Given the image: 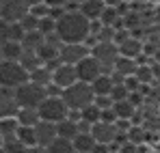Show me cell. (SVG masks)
I'll return each instance as SVG.
<instances>
[{"instance_id":"e0dca14e","label":"cell","mask_w":160,"mask_h":153,"mask_svg":"<svg viewBox=\"0 0 160 153\" xmlns=\"http://www.w3.org/2000/svg\"><path fill=\"white\" fill-rule=\"evenodd\" d=\"M56 134H58V138H67V140H74L76 136L80 134L78 129V121L76 119H65V121H61V123H56Z\"/></svg>"},{"instance_id":"7402d4cb","label":"cell","mask_w":160,"mask_h":153,"mask_svg":"<svg viewBox=\"0 0 160 153\" xmlns=\"http://www.w3.org/2000/svg\"><path fill=\"white\" fill-rule=\"evenodd\" d=\"M28 80L35 82V84H39V86H48V84L52 82V71H50L46 65H39L37 69L28 71Z\"/></svg>"},{"instance_id":"7dc6e473","label":"cell","mask_w":160,"mask_h":153,"mask_svg":"<svg viewBox=\"0 0 160 153\" xmlns=\"http://www.w3.org/2000/svg\"><path fill=\"white\" fill-rule=\"evenodd\" d=\"M104 2H106V0H104Z\"/></svg>"},{"instance_id":"bcb514c9","label":"cell","mask_w":160,"mask_h":153,"mask_svg":"<svg viewBox=\"0 0 160 153\" xmlns=\"http://www.w3.org/2000/svg\"><path fill=\"white\" fill-rule=\"evenodd\" d=\"M76 153H80V151H76Z\"/></svg>"},{"instance_id":"5bb4252c","label":"cell","mask_w":160,"mask_h":153,"mask_svg":"<svg viewBox=\"0 0 160 153\" xmlns=\"http://www.w3.org/2000/svg\"><path fill=\"white\" fill-rule=\"evenodd\" d=\"M117 48H119V56L134 58V60H138V58L143 56V52H145V45H143V41H141V39H136V37H132V35H130L126 41L117 43Z\"/></svg>"},{"instance_id":"b9f144b4","label":"cell","mask_w":160,"mask_h":153,"mask_svg":"<svg viewBox=\"0 0 160 153\" xmlns=\"http://www.w3.org/2000/svg\"><path fill=\"white\" fill-rule=\"evenodd\" d=\"M0 153H7V151H4V147H0Z\"/></svg>"},{"instance_id":"e575fe53","label":"cell","mask_w":160,"mask_h":153,"mask_svg":"<svg viewBox=\"0 0 160 153\" xmlns=\"http://www.w3.org/2000/svg\"><path fill=\"white\" fill-rule=\"evenodd\" d=\"M93 103H95L100 110H108V108H112V99H110L108 95H104V97H95Z\"/></svg>"},{"instance_id":"4fadbf2b","label":"cell","mask_w":160,"mask_h":153,"mask_svg":"<svg viewBox=\"0 0 160 153\" xmlns=\"http://www.w3.org/2000/svg\"><path fill=\"white\" fill-rule=\"evenodd\" d=\"M20 110V103L15 99V93L9 88H0V119H11Z\"/></svg>"},{"instance_id":"d4e9b609","label":"cell","mask_w":160,"mask_h":153,"mask_svg":"<svg viewBox=\"0 0 160 153\" xmlns=\"http://www.w3.org/2000/svg\"><path fill=\"white\" fill-rule=\"evenodd\" d=\"M18 127H20V125H18L15 117H11V119H0V138H2V140L15 138Z\"/></svg>"},{"instance_id":"8fae6325","label":"cell","mask_w":160,"mask_h":153,"mask_svg":"<svg viewBox=\"0 0 160 153\" xmlns=\"http://www.w3.org/2000/svg\"><path fill=\"white\" fill-rule=\"evenodd\" d=\"M32 129H35V140L39 147H50V142L54 138H58L56 123H50V121H37L32 125Z\"/></svg>"},{"instance_id":"2e32d148","label":"cell","mask_w":160,"mask_h":153,"mask_svg":"<svg viewBox=\"0 0 160 153\" xmlns=\"http://www.w3.org/2000/svg\"><path fill=\"white\" fill-rule=\"evenodd\" d=\"M112 86H115V80H112L110 74H102L100 78H95V80L91 82V88H93V95H95V97H104V95L110 97Z\"/></svg>"},{"instance_id":"836d02e7","label":"cell","mask_w":160,"mask_h":153,"mask_svg":"<svg viewBox=\"0 0 160 153\" xmlns=\"http://www.w3.org/2000/svg\"><path fill=\"white\" fill-rule=\"evenodd\" d=\"M28 13H32L35 17H50V7L46 4V2H39V4H35V7H30L28 9Z\"/></svg>"},{"instance_id":"ac0fdd59","label":"cell","mask_w":160,"mask_h":153,"mask_svg":"<svg viewBox=\"0 0 160 153\" xmlns=\"http://www.w3.org/2000/svg\"><path fill=\"white\" fill-rule=\"evenodd\" d=\"M22 43L20 41H4L2 45H0V56H2V60H20V56H22Z\"/></svg>"},{"instance_id":"7bdbcfd3","label":"cell","mask_w":160,"mask_h":153,"mask_svg":"<svg viewBox=\"0 0 160 153\" xmlns=\"http://www.w3.org/2000/svg\"><path fill=\"white\" fill-rule=\"evenodd\" d=\"M110 153H119V151H110Z\"/></svg>"},{"instance_id":"1f68e13d","label":"cell","mask_w":160,"mask_h":153,"mask_svg":"<svg viewBox=\"0 0 160 153\" xmlns=\"http://www.w3.org/2000/svg\"><path fill=\"white\" fill-rule=\"evenodd\" d=\"M20 26L24 28V32H30V30H37L39 28V17H35L32 13H26L22 20H20Z\"/></svg>"},{"instance_id":"ee69618b","label":"cell","mask_w":160,"mask_h":153,"mask_svg":"<svg viewBox=\"0 0 160 153\" xmlns=\"http://www.w3.org/2000/svg\"><path fill=\"white\" fill-rule=\"evenodd\" d=\"M2 2H4V0H0V4H2Z\"/></svg>"},{"instance_id":"603a6c76","label":"cell","mask_w":160,"mask_h":153,"mask_svg":"<svg viewBox=\"0 0 160 153\" xmlns=\"http://www.w3.org/2000/svg\"><path fill=\"white\" fill-rule=\"evenodd\" d=\"M22 48L24 50H30V52H37V48L43 43V35L39 32V30H30V32H24V37H22Z\"/></svg>"},{"instance_id":"d590c367","label":"cell","mask_w":160,"mask_h":153,"mask_svg":"<svg viewBox=\"0 0 160 153\" xmlns=\"http://www.w3.org/2000/svg\"><path fill=\"white\" fill-rule=\"evenodd\" d=\"M112 149L108 147V145H100V142H95V147H93V151L91 153H110Z\"/></svg>"},{"instance_id":"9c48e42d","label":"cell","mask_w":160,"mask_h":153,"mask_svg":"<svg viewBox=\"0 0 160 153\" xmlns=\"http://www.w3.org/2000/svg\"><path fill=\"white\" fill-rule=\"evenodd\" d=\"M28 13V4L26 0H4L0 4V17L9 24L13 22H20L24 15Z\"/></svg>"},{"instance_id":"7a4b0ae2","label":"cell","mask_w":160,"mask_h":153,"mask_svg":"<svg viewBox=\"0 0 160 153\" xmlns=\"http://www.w3.org/2000/svg\"><path fill=\"white\" fill-rule=\"evenodd\" d=\"M61 99H63L65 106L69 108V112H80L82 108H87L89 103H93L95 95H93L91 84L76 80L72 86H67V88L61 91Z\"/></svg>"},{"instance_id":"f546056e","label":"cell","mask_w":160,"mask_h":153,"mask_svg":"<svg viewBox=\"0 0 160 153\" xmlns=\"http://www.w3.org/2000/svg\"><path fill=\"white\" fill-rule=\"evenodd\" d=\"M128 97H130L128 86H126L123 82H115V86H112V91H110V99H112V102H121V99H128Z\"/></svg>"},{"instance_id":"60d3db41","label":"cell","mask_w":160,"mask_h":153,"mask_svg":"<svg viewBox=\"0 0 160 153\" xmlns=\"http://www.w3.org/2000/svg\"><path fill=\"white\" fill-rule=\"evenodd\" d=\"M74 2H78V4H82V2H84V0H74Z\"/></svg>"},{"instance_id":"ba28073f","label":"cell","mask_w":160,"mask_h":153,"mask_svg":"<svg viewBox=\"0 0 160 153\" xmlns=\"http://www.w3.org/2000/svg\"><path fill=\"white\" fill-rule=\"evenodd\" d=\"M76 67V76H78L80 82H87V84H91L95 78H100L104 74V69H102V65L89 54L87 58H82L78 65H74Z\"/></svg>"},{"instance_id":"6da1fadb","label":"cell","mask_w":160,"mask_h":153,"mask_svg":"<svg viewBox=\"0 0 160 153\" xmlns=\"http://www.w3.org/2000/svg\"><path fill=\"white\" fill-rule=\"evenodd\" d=\"M56 35L63 43H84L91 35V22L80 11H65L56 20Z\"/></svg>"},{"instance_id":"d6a6232c","label":"cell","mask_w":160,"mask_h":153,"mask_svg":"<svg viewBox=\"0 0 160 153\" xmlns=\"http://www.w3.org/2000/svg\"><path fill=\"white\" fill-rule=\"evenodd\" d=\"M41 35H50V32H56V20L52 17H41L39 20V28H37Z\"/></svg>"},{"instance_id":"4316f807","label":"cell","mask_w":160,"mask_h":153,"mask_svg":"<svg viewBox=\"0 0 160 153\" xmlns=\"http://www.w3.org/2000/svg\"><path fill=\"white\" fill-rule=\"evenodd\" d=\"M48 151L50 153H76V149H74L72 140H67V138H54L52 142H50V147H48Z\"/></svg>"},{"instance_id":"9a60e30c","label":"cell","mask_w":160,"mask_h":153,"mask_svg":"<svg viewBox=\"0 0 160 153\" xmlns=\"http://www.w3.org/2000/svg\"><path fill=\"white\" fill-rule=\"evenodd\" d=\"M104 7H106V2H104V0H84V2L78 7V11L87 17V20H89V22H95V20H100V15H102Z\"/></svg>"},{"instance_id":"44dd1931","label":"cell","mask_w":160,"mask_h":153,"mask_svg":"<svg viewBox=\"0 0 160 153\" xmlns=\"http://www.w3.org/2000/svg\"><path fill=\"white\" fill-rule=\"evenodd\" d=\"M112 112L117 119H123V121H130L136 112V106L130 103L128 99H121V102H112Z\"/></svg>"},{"instance_id":"ab89813d","label":"cell","mask_w":160,"mask_h":153,"mask_svg":"<svg viewBox=\"0 0 160 153\" xmlns=\"http://www.w3.org/2000/svg\"><path fill=\"white\" fill-rule=\"evenodd\" d=\"M0 147H4V140H2V138H0Z\"/></svg>"},{"instance_id":"277c9868","label":"cell","mask_w":160,"mask_h":153,"mask_svg":"<svg viewBox=\"0 0 160 153\" xmlns=\"http://www.w3.org/2000/svg\"><path fill=\"white\" fill-rule=\"evenodd\" d=\"M37 112H39L41 121H50V123H61V121H65L69 117V108L61 99V95H54V97L48 95L43 102L39 103Z\"/></svg>"},{"instance_id":"484cf974","label":"cell","mask_w":160,"mask_h":153,"mask_svg":"<svg viewBox=\"0 0 160 153\" xmlns=\"http://www.w3.org/2000/svg\"><path fill=\"white\" fill-rule=\"evenodd\" d=\"M26 71H32V69H37L39 65H41V60H39V56H37V52H30V50H24L22 52V56H20V60H18Z\"/></svg>"},{"instance_id":"cb8c5ba5","label":"cell","mask_w":160,"mask_h":153,"mask_svg":"<svg viewBox=\"0 0 160 153\" xmlns=\"http://www.w3.org/2000/svg\"><path fill=\"white\" fill-rule=\"evenodd\" d=\"M100 108L95 106V103H89L87 108H82L78 112V121H84V123H89V125H95V123H100Z\"/></svg>"},{"instance_id":"7c38bea8","label":"cell","mask_w":160,"mask_h":153,"mask_svg":"<svg viewBox=\"0 0 160 153\" xmlns=\"http://www.w3.org/2000/svg\"><path fill=\"white\" fill-rule=\"evenodd\" d=\"M117 127H115V123H95V125H91V136L95 138V142H100V145H112L115 142V138H117Z\"/></svg>"},{"instance_id":"8d00e7d4","label":"cell","mask_w":160,"mask_h":153,"mask_svg":"<svg viewBox=\"0 0 160 153\" xmlns=\"http://www.w3.org/2000/svg\"><path fill=\"white\" fill-rule=\"evenodd\" d=\"M43 2H46L48 7H65L69 0H43Z\"/></svg>"},{"instance_id":"74e56055","label":"cell","mask_w":160,"mask_h":153,"mask_svg":"<svg viewBox=\"0 0 160 153\" xmlns=\"http://www.w3.org/2000/svg\"><path fill=\"white\" fill-rule=\"evenodd\" d=\"M28 153H50V151H48V147H39V145H35V147H28Z\"/></svg>"},{"instance_id":"8992f818","label":"cell","mask_w":160,"mask_h":153,"mask_svg":"<svg viewBox=\"0 0 160 153\" xmlns=\"http://www.w3.org/2000/svg\"><path fill=\"white\" fill-rule=\"evenodd\" d=\"M91 56L102 65L104 74H110L115 60L119 58V48H117V43H112V41H98V43L91 48Z\"/></svg>"},{"instance_id":"f35d334b","label":"cell","mask_w":160,"mask_h":153,"mask_svg":"<svg viewBox=\"0 0 160 153\" xmlns=\"http://www.w3.org/2000/svg\"><path fill=\"white\" fill-rule=\"evenodd\" d=\"M39 2H43V0H26L28 9H30V7H35V4H39Z\"/></svg>"},{"instance_id":"52a82bcc","label":"cell","mask_w":160,"mask_h":153,"mask_svg":"<svg viewBox=\"0 0 160 153\" xmlns=\"http://www.w3.org/2000/svg\"><path fill=\"white\" fill-rule=\"evenodd\" d=\"M91 50L84 43H63L58 50V60L65 65H78L82 58H87Z\"/></svg>"},{"instance_id":"ffe728a7","label":"cell","mask_w":160,"mask_h":153,"mask_svg":"<svg viewBox=\"0 0 160 153\" xmlns=\"http://www.w3.org/2000/svg\"><path fill=\"white\" fill-rule=\"evenodd\" d=\"M15 121H18V125L32 127V125H35L37 121H41V119H39L37 108H20V110H18V114H15Z\"/></svg>"},{"instance_id":"f1b7e54d","label":"cell","mask_w":160,"mask_h":153,"mask_svg":"<svg viewBox=\"0 0 160 153\" xmlns=\"http://www.w3.org/2000/svg\"><path fill=\"white\" fill-rule=\"evenodd\" d=\"M15 138H18L22 145H26V147H35V145H37V140H35V129H32V127H24V125H20V127H18V134H15Z\"/></svg>"},{"instance_id":"d6986e66","label":"cell","mask_w":160,"mask_h":153,"mask_svg":"<svg viewBox=\"0 0 160 153\" xmlns=\"http://www.w3.org/2000/svg\"><path fill=\"white\" fill-rule=\"evenodd\" d=\"M72 145H74V149L80 151V153H91L93 147H95V138L91 136V131H80L78 136L72 140Z\"/></svg>"},{"instance_id":"5b68a950","label":"cell","mask_w":160,"mask_h":153,"mask_svg":"<svg viewBox=\"0 0 160 153\" xmlns=\"http://www.w3.org/2000/svg\"><path fill=\"white\" fill-rule=\"evenodd\" d=\"M15 99L20 103V108H39V103L43 102L48 95H46V86H39L35 82H24L22 86H18L15 91Z\"/></svg>"},{"instance_id":"4dcf8cb0","label":"cell","mask_w":160,"mask_h":153,"mask_svg":"<svg viewBox=\"0 0 160 153\" xmlns=\"http://www.w3.org/2000/svg\"><path fill=\"white\" fill-rule=\"evenodd\" d=\"M4 151L7 153H28V147L22 145L18 138H9V140H4Z\"/></svg>"},{"instance_id":"f6af8a7d","label":"cell","mask_w":160,"mask_h":153,"mask_svg":"<svg viewBox=\"0 0 160 153\" xmlns=\"http://www.w3.org/2000/svg\"><path fill=\"white\" fill-rule=\"evenodd\" d=\"M0 63H2V56H0Z\"/></svg>"},{"instance_id":"3957f363","label":"cell","mask_w":160,"mask_h":153,"mask_svg":"<svg viewBox=\"0 0 160 153\" xmlns=\"http://www.w3.org/2000/svg\"><path fill=\"white\" fill-rule=\"evenodd\" d=\"M24 82H28V71L18 60H2L0 63V88L15 91Z\"/></svg>"},{"instance_id":"83f0119b","label":"cell","mask_w":160,"mask_h":153,"mask_svg":"<svg viewBox=\"0 0 160 153\" xmlns=\"http://www.w3.org/2000/svg\"><path fill=\"white\" fill-rule=\"evenodd\" d=\"M22 37H24V28L20 26V22H13V24L7 22V28H4V41H22Z\"/></svg>"},{"instance_id":"30bf717a","label":"cell","mask_w":160,"mask_h":153,"mask_svg":"<svg viewBox=\"0 0 160 153\" xmlns=\"http://www.w3.org/2000/svg\"><path fill=\"white\" fill-rule=\"evenodd\" d=\"M76 80H78V76H76V67H74V65L61 63L58 67L52 69V84H56L61 91L67 88V86H72Z\"/></svg>"}]
</instances>
